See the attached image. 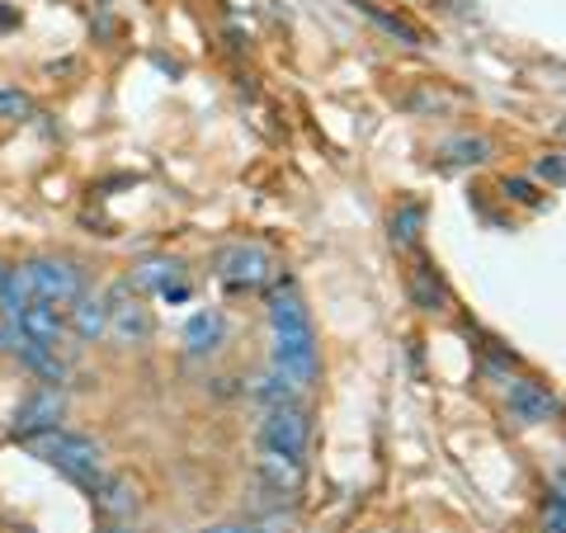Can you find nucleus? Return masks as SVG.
Returning <instances> with one entry per match:
<instances>
[{"mask_svg": "<svg viewBox=\"0 0 566 533\" xmlns=\"http://www.w3.org/2000/svg\"><path fill=\"white\" fill-rule=\"evenodd\" d=\"M270 331H274V378H283L293 393H307L322 373V345H316V326L303 293L293 283H279L270 297Z\"/></svg>", "mask_w": 566, "mask_h": 533, "instance_id": "1", "label": "nucleus"}, {"mask_svg": "<svg viewBox=\"0 0 566 533\" xmlns=\"http://www.w3.org/2000/svg\"><path fill=\"white\" fill-rule=\"evenodd\" d=\"M24 449L33 458H43L48 468H57L71 487H81L85 495H95V487L104 482V449L91 439V435H76V430H66V425H57V430H43V435H33V439H20Z\"/></svg>", "mask_w": 566, "mask_h": 533, "instance_id": "2", "label": "nucleus"}, {"mask_svg": "<svg viewBox=\"0 0 566 533\" xmlns=\"http://www.w3.org/2000/svg\"><path fill=\"white\" fill-rule=\"evenodd\" d=\"M24 274H29V289L48 307H71L81 293H85V270L71 255H33L24 260Z\"/></svg>", "mask_w": 566, "mask_h": 533, "instance_id": "3", "label": "nucleus"}, {"mask_svg": "<svg viewBox=\"0 0 566 533\" xmlns=\"http://www.w3.org/2000/svg\"><path fill=\"white\" fill-rule=\"evenodd\" d=\"M260 443L264 453H283V458H297L307 463V443H312V420L297 401H279L264 411V425H260Z\"/></svg>", "mask_w": 566, "mask_h": 533, "instance_id": "4", "label": "nucleus"}, {"mask_svg": "<svg viewBox=\"0 0 566 533\" xmlns=\"http://www.w3.org/2000/svg\"><path fill=\"white\" fill-rule=\"evenodd\" d=\"M218 279L232 293H260L264 283H274V255L255 241H237L218 255Z\"/></svg>", "mask_w": 566, "mask_h": 533, "instance_id": "5", "label": "nucleus"}, {"mask_svg": "<svg viewBox=\"0 0 566 533\" xmlns=\"http://www.w3.org/2000/svg\"><path fill=\"white\" fill-rule=\"evenodd\" d=\"M104 302H109V335H114L118 345H142V341H151V312L142 307L133 279H118L114 289L104 293Z\"/></svg>", "mask_w": 566, "mask_h": 533, "instance_id": "6", "label": "nucleus"}, {"mask_svg": "<svg viewBox=\"0 0 566 533\" xmlns=\"http://www.w3.org/2000/svg\"><path fill=\"white\" fill-rule=\"evenodd\" d=\"M62 420H66V393H62V387L39 383L33 393H24L20 406H14L10 430H14V439H33V435H43V430H57Z\"/></svg>", "mask_w": 566, "mask_h": 533, "instance_id": "7", "label": "nucleus"}, {"mask_svg": "<svg viewBox=\"0 0 566 533\" xmlns=\"http://www.w3.org/2000/svg\"><path fill=\"white\" fill-rule=\"evenodd\" d=\"M505 406H510V416H515L520 425H543V420H553L562 411L557 397L547 393L543 383H534V378H510Z\"/></svg>", "mask_w": 566, "mask_h": 533, "instance_id": "8", "label": "nucleus"}, {"mask_svg": "<svg viewBox=\"0 0 566 533\" xmlns=\"http://www.w3.org/2000/svg\"><path fill=\"white\" fill-rule=\"evenodd\" d=\"M66 331L76 335L81 345H95L109 335V302H104V293H91L85 289L76 302L66 307Z\"/></svg>", "mask_w": 566, "mask_h": 533, "instance_id": "9", "label": "nucleus"}, {"mask_svg": "<svg viewBox=\"0 0 566 533\" xmlns=\"http://www.w3.org/2000/svg\"><path fill=\"white\" fill-rule=\"evenodd\" d=\"M95 510L104 514L109 524H128L133 514H137V505H142V491L133 487V477H118V472H109L104 482L95 487Z\"/></svg>", "mask_w": 566, "mask_h": 533, "instance_id": "10", "label": "nucleus"}, {"mask_svg": "<svg viewBox=\"0 0 566 533\" xmlns=\"http://www.w3.org/2000/svg\"><path fill=\"white\" fill-rule=\"evenodd\" d=\"M14 326H20L33 345L57 349V345H62V335H66V312H62V307H48V302L33 297L29 307H24V316H20V322H14Z\"/></svg>", "mask_w": 566, "mask_h": 533, "instance_id": "11", "label": "nucleus"}, {"mask_svg": "<svg viewBox=\"0 0 566 533\" xmlns=\"http://www.w3.org/2000/svg\"><path fill=\"white\" fill-rule=\"evenodd\" d=\"M10 359H20V364L33 373V378H39V383H48V387H62V383H66V364L57 359V349H48V345H33L24 331H20V341H14Z\"/></svg>", "mask_w": 566, "mask_h": 533, "instance_id": "12", "label": "nucleus"}, {"mask_svg": "<svg viewBox=\"0 0 566 533\" xmlns=\"http://www.w3.org/2000/svg\"><path fill=\"white\" fill-rule=\"evenodd\" d=\"M185 345H189V354H199V359H203V354H218L227 345V316L218 307L193 312L185 322Z\"/></svg>", "mask_w": 566, "mask_h": 533, "instance_id": "13", "label": "nucleus"}, {"mask_svg": "<svg viewBox=\"0 0 566 533\" xmlns=\"http://www.w3.org/2000/svg\"><path fill=\"white\" fill-rule=\"evenodd\" d=\"M411 297H416V307L420 312H449V283L439 279V270L430 260H420L416 270H411Z\"/></svg>", "mask_w": 566, "mask_h": 533, "instance_id": "14", "label": "nucleus"}, {"mask_svg": "<svg viewBox=\"0 0 566 533\" xmlns=\"http://www.w3.org/2000/svg\"><path fill=\"white\" fill-rule=\"evenodd\" d=\"M29 302H33V289H29L24 264H10L6 279H0V322H20Z\"/></svg>", "mask_w": 566, "mask_h": 533, "instance_id": "15", "label": "nucleus"}, {"mask_svg": "<svg viewBox=\"0 0 566 533\" xmlns=\"http://www.w3.org/2000/svg\"><path fill=\"white\" fill-rule=\"evenodd\" d=\"M180 274H185V264L180 260H166V255H156V260H142L137 270L128 274L133 279V289L142 293V289H156V293H166L170 283H180Z\"/></svg>", "mask_w": 566, "mask_h": 533, "instance_id": "16", "label": "nucleus"}, {"mask_svg": "<svg viewBox=\"0 0 566 533\" xmlns=\"http://www.w3.org/2000/svg\"><path fill=\"white\" fill-rule=\"evenodd\" d=\"M420 227H424V203L406 199V203L392 212V241H397V245H416V241H420Z\"/></svg>", "mask_w": 566, "mask_h": 533, "instance_id": "17", "label": "nucleus"}, {"mask_svg": "<svg viewBox=\"0 0 566 533\" xmlns=\"http://www.w3.org/2000/svg\"><path fill=\"white\" fill-rule=\"evenodd\" d=\"M293 520H283V514H270V520H232V524H212L203 533H289Z\"/></svg>", "mask_w": 566, "mask_h": 533, "instance_id": "18", "label": "nucleus"}, {"mask_svg": "<svg viewBox=\"0 0 566 533\" xmlns=\"http://www.w3.org/2000/svg\"><path fill=\"white\" fill-rule=\"evenodd\" d=\"M359 10H364V14H368V20H374L378 29L392 33V39H401L406 48H416V43H420V33H416L411 24H406V20H397V14H382L378 6H368V0H359Z\"/></svg>", "mask_w": 566, "mask_h": 533, "instance_id": "19", "label": "nucleus"}, {"mask_svg": "<svg viewBox=\"0 0 566 533\" xmlns=\"http://www.w3.org/2000/svg\"><path fill=\"white\" fill-rule=\"evenodd\" d=\"M444 151H458L453 161H468V166H482L486 156H491V142L486 137H453Z\"/></svg>", "mask_w": 566, "mask_h": 533, "instance_id": "20", "label": "nucleus"}, {"mask_svg": "<svg viewBox=\"0 0 566 533\" xmlns=\"http://www.w3.org/2000/svg\"><path fill=\"white\" fill-rule=\"evenodd\" d=\"M505 194H510V199H520V203H528V208H534V203H538V194H534V185H528V180H520V175H515V180H505Z\"/></svg>", "mask_w": 566, "mask_h": 533, "instance_id": "21", "label": "nucleus"}, {"mask_svg": "<svg viewBox=\"0 0 566 533\" xmlns=\"http://www.w3.org/2000/svg\"><path fill=\"white\" fill-rule=\"evenodd\" d=\"M538 175H547V180H566V166L562 161H543Z\"/></svg>", "mask_w": 566, "mask_h": 533, "instance_id": "22", "label": "nucleus"}, {"mask_svg": "<svg viewBox=\"0 0 566 533\" xmlns=\"http://www.w3.org/2000/svg\"><path fill=\"white\" fill-rule=\"evenodd\" d=\"M14 24H20V14H14L10 6H0V29H14Z\"/></svg>", "mask_w": 566, "mask_h": 533, "instance_id": "23", "label": "nucleus"}, {"mask_svg": "<svg viewBox=\"0 0 566 533\" xmlns=\"http://www.w3.org/2000/svg\"><path fill=\"white\" fill-rule=\"evenodd\" d=\"M104 533H142V529H133V524H109Z\"/></svg>", "mask_w": 566, "mask_h": 533, "instance_id": "24", "label": "nucleus"}, {"mask_svg": "<svg viewBox=\"0 0 566 533\" xmlns=\"http://www.w3.org/2000/svg\"><path fill=\"white\" fill-rule=\"evenodd\" d=\"M6 270H10V264H6V260H0V279H6Z\"/></svg>", "mask_w": 566, "mask_h": 533, "instance_id": "25", "label": "nucleus"}]
</instances>
